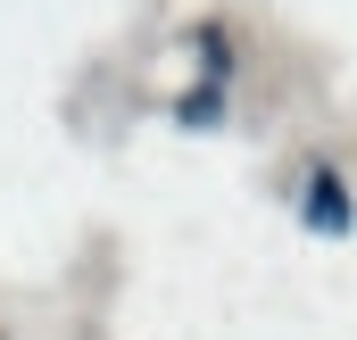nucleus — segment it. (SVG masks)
Listing matches in <instances>:
<instances>
[{
    "instance_id": "obj_1",
    "label": "nucleus",
    "mask_w": 357,
    "mask_h": 340,
    "mask_svg": "<svg viewBox=\"0 0 357 340\" xmlns=\"http://www.w3.org/2000/svg\"><path fill=\"white\" fill-rule=\"evenodd\" d=\"M307 224H324V233H341V224H349V191H341L333 174H316V183H307Z\"/></svg>"
}]
</instances>
